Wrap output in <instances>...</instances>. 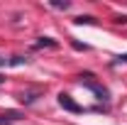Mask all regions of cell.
I'll list each match as a JSON object with an SVG mask.
<instances>
[{"label":"cell","instance_id":"cell-1","mask_svg":"<svg viewBox=\"0 0 127 125\" xmlns=\"http://www.w3.org/2000/svg\"><path fill=\"white\" fill-rule=\"evenodd\" d=\"M59 106H61V108H66V110H71V113H81V110H83L78 103L71 98V96H66V93H59Z\"/></svg>","mask_w":127,"mask_h":125},{"label":"cell","instance_id":"cell-2","mask_svg":"<svg viewBox=\"0 0 127 125\" xmlns=\"http://www.w3.org/2000/svg\"><path fill=\"white\" fill-rule=\"evenodd\" d=\"M44 47H56V39H51V37H39V42H34V49H44Z\"/></svg>","mask_w":127,"mask_h":125},{"label":"cell","instance_id":"cell-3","mask_svg":"<svg viewBox=\"0 0 127 125\" xmlns=\"http://www.w3.org/2000/svg\"><path fill=\"white\" fill-rule=\"evenodd\" d=\"M95 22V17H91V15H81V17H76V25H93Z\"/></svg>","mask_w":127,"mask_h":125},{"label":"cell","instance_id":"cell-4","mask_svg":"<svg viewBox=\"0 0 127 125\" xmlns=\"http://www.w3.org/2000/svg\"><path fill=\"white\" fill-rule=\"evenodd\" d=\"M2 118H5V120H17V118H20V113H17V110H7Z\"/></svg>","mask_w":127,"mask_h":125},{"label":"cell","instance_id":"cell-5","mask_svg":"<svg viewBox=\"0 0 127 125\" xmlns=\"http://www.w3.org/2000/svg\"><path fill=\"white\" fill-rule=\"evenodd\" d=\"M51 5H54V7H59V10H66V7H68V5H71V2H66V0H56V2H51Z\"/></svg>","mask_w":127,"mask_h":125},{"label":"cell","instance_id":"cell-6","mask_svg":"<svg viewBox=\"0 0 127 125\" xmlns=\"http://www.w3.org/2000/svg\"><path fill=\"white\" fill-rule=\"evenodd\" d=\"M0 125H10V120H5V118L0 115Z\"/></svg>","mask_w":127,"mask_h":125},{"label":"cell","instance_id":"cell-7","mask_svg":"<svg viewBox=\"0 0 127 125\" xmlns=\"http://www.w3.org/2000/svg\"><path fill=\"white\" fill-rule=\"evenodd\" d=\"M117 62H127V54H125V57H117Z\"/></svg>","mask_w":127,"mask_h":125},{"label":"cell","instance_id":"cell-8","mask_svg":"<svg viewBox=\"0 0 127 125\" xmlns=\"http://www.w3.org/2000/svg\"><path fill=\"white\" fill-rule=\"evenodd\" d=\"M2 64H5V59H2V57H0V66H2Z\"/></svg>","mask_w":127,"mask_h":125},{"label":"cell","instance_id":"cell-9","mask_svg":"<svg viewBox=\"0 0 127 125\" xmlns=\"http://www.w3.org/2000/svg\"><path fill=\"white\" fill-rule=\"evenodd\" d=\"M0 83H2V76H0Z\"/></svg>","mask_w":127,"mask_h":125}]
</instances>
